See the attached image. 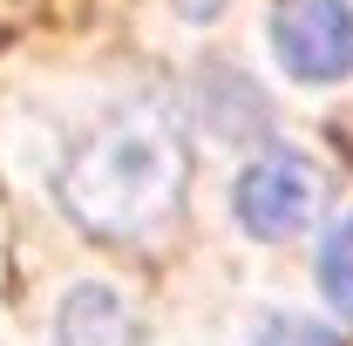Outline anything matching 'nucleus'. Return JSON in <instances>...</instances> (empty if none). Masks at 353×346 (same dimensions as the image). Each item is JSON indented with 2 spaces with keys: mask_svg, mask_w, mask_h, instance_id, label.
<instances>
[{
  "mask_svg": "<svg viewBox=\"0 0 353 346\" xmlns=\"http://www.w3.org/2000/svg\"><path fill=\"white\" fill-rule=\"evenodd\" d=\"M183 197V150L157 123H116L68 170V204L102 238H143Z\"/></svg>",
  "mask_w": 353,
  "mask_h": 346,
  "instance_id": "nucleus-1",
  "label": "nucleus"
},
{
  "mask_svg": "<svg viewBox=\"0 0 353 346\" xmlns=\"http://www.w3.org/2000/svg\"><path fill=\"white\" fill-rule=\"evenodd\" d=\"M272 48H279L285 75L340 82V75H353V7L347 0H279Z\"/></svg>",
  "mask_w": 353,
  "mask_h": 346,
  "instance_id": "nucleus-2",
  "label": "nucleus"
},
{
  "mask_svg": "<svg viewBox=\"0 0 353 346\" xmlns=\"http://www.w3.org/2000/svg\"><path fill=\"white\" fill-rule=\"evenodd\" d=\"M319 211V176L299 150H279V156H259L252 170L238 176V224L279 245V238H299Z\"/></svg>",
  "mask_w": 353,
  "mask_h": 346,
  "instance_id": "nucleus-3",
  "label": "nucleus"
},
{
  "mask_svg": "<svg viewBox=\"0 0 353 346\" xmlns=\"http://www.w3.org/2000/svg\"><path fill=\"white\" fill-rule=\"evenodd\" d=\"M319 292L333 299L340 319H353V217L319 245Z\"/></svg>",
  "mask_w": 353,
  "mask_h": 346,
  "instance_id": "nucleus-4",
  "label": "nucleus"
}]
</instances>
